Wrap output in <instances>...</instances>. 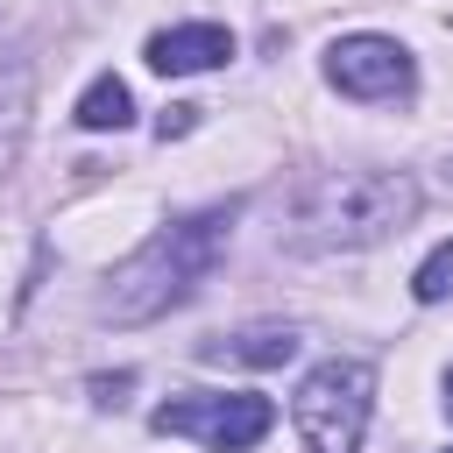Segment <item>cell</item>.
<instances>
[{"mask_svg": "<svg viewBox=\"0 0 453 453\" xmlns=\"http://www.w3.org/2000/svg\"><path fill=\"white\" fill-rule=\"evenodd\" d=\"M234 219H241V205H205V212H191V219L156 226L127 262H113V276H106V290H99V319H113V326H149V319L177 311L184 297H198V283L219 269V255H226V241H234Z\"/></svg>", "mask_w": 453, "mask_h": 453, "instance_id": "6da1fadb", "label": "cell"}, {"mask_svg": "<svg viewBox=\"0 0 453 453\" xmlns=\"http://www.w3.org/2000/svg\"><path fill=\"white\" fill-rule=\"evenodd\" d=\"M425 191L411 170H326L290 205V248L333 255V248H375L418 219Z\"/></svg>", "mask_w": 453, "mask_h": 453, "instance_id": "7a4b0ae2", "label": "cell"}, {"mask_svg": "<svg viewBox=\"0 0 453 453\" xmlns=\"http://www.w3.org/2000/svg\"><path fill=\"white\" fill-rule=\"evenodd\" d=\"M368 411H375V368L361 354H333L297 382L290 425H297L304 453H361Z\"/></svg>", "mask_w": 453, "mask_h": 453, "instance_id": "3957f363", "label": "cell"}, {"mask_svg": "<svg viewBox=\"0 0 453 453\" xmlns=\"http://www.w3.org/2000/svg\"><path fill=\"white\" fill-rule=\"evenodd\" d=\"M149 425L163 439H198L212 453H248L276 432V403L255 389H198V396H170L149 411Z\"/></svg>", "mask_w": 453, "mask_h": 453, "instance_id": "277c9868", "label": "cell"}, {"mask_svg": "<svg viewBox=\"0 0 453 453\" xmlns=\"http://www.w3.org/2000/svg\"><path fill=\"white\" fill-rule=\"evenodd\" d=\"M326 78L347 99H411L418 64H411V50L396 35H340L326 50Z\"/></svg>", "mask_w": 453, "mask_h": 453, "instance_id": "5b68a950", "label": "cell"}, {"mask_svg": "<svg viewBox=\"0 0 453 453\" xmlns=\"http://www.w3.org/2000/svg\"><path fill=\"white\" fill-rule=\"evenodd\" d=\"M142 57H149V71H163V78L219 71V64L234 57V28H219V21H177V28H156Z\"/></svg>", "mask_w": 453, "mask_h": 453, "instance_id": "8992f818", "label": "cell"}, {"mask_svg": "<svg viewBox=\"0 0 453 453\" xmlns=\"http://www.w3.org/2000/svg\"><path fill=\"white\" fill-rule=\"evenodd\" d=\"M28 106H35V71H28V57H21V50H0V170L21 156Z\"/></svg>", "mask_w": 453, "mask_h": 453, "instance_id": "52a82bcc", "label": "cell"}, {"mask_svg": "<svg viewBox=\"0 0 453 453\" xmlns=\"http://www.w3.org/2000/svg\"><path fill=\"white\" fill-rule=\"evenodd\" d=\"M198 354L205 361H241V368H283L297 354V333L290 326H241L234 340H205Z\"/></svg>", "mask_w": 453, "mask_h": 453, "instance_id": "ba28073f", "label": "cell"}, {"mask_svg": "<svg viewBox=\"0 0 453 453\" xmlns=\"http://www.w3.org/2000/svg\"><path fill=\"white\" fill-rule=\"evenodd\" d=\"M127 120H134V99H127V85H120L113 71H99V78L78 92V127H92V134H106V127H113V134H120Z\"/></svg>", "mask_w": 453, "mask_h": 453, "instance_id": "9c48e42d", "label": "cell"}, {"mask_svg": "<svg viewBox=\"0 0 453 453\" xmlns=\"http://www.w3.org/2000/svg\"><path fill=\"white\" fill-rule=\"evenodd\" d=\"M411 297H418V304H446V297H453V241H439V248L411 269Z\"/></svg>", "mask_w": 453, "mask_h": 453, "instance_id": "30bf717a", "label": "cell"}, {"mask_svg": "<svg viewBox=\"0 0 453 453\" xmlns=\"http://www.w3.org/2000/svg\"><path fill=\"white\" fill-rule=\"evenodd\" d=\"M198 113H205V106H163V113H156V134H163V142H177V134H191V127H198Z\"/></svg>", "mask_w": 453, "mask_h": 453, "instance_id": "8fae6325", "label": "cell"}, {"mask_svg": "<svg viewBox=\"0 0 453 453\" xmlns=\"http://www.w3.org/2000/svg\"><path fill=\"white\" fill-rule=\"evenodd\" d=\"M127 382H134V375H92V396H99V403H120Z\"/></svg>", "mask_w": 453, "mask_h": 453, "instance_id": "7c38bea8", "label": "cell"}, {"mask_svg": "<svg viewBox=\"0 0 453 453\" xmlns=\"http://www.w3.org/2000/svg\"><path fill=\"white\" fill-rule=\"evenodd\" d=\"M446 418H453V368H446Z\"/></svg>", "mask_w": 453, "mask_h": 453, "instance_id": "4fadbf2b", "label": "cell"}, {"mask_svg": "<svg viewBox=\"0 0 453 453\" xmlns=\"http://www.w3.org/2000/svg\"><path fill=\"white\" fill-rule=\"evenodd\" d=\"M446 453H453V446H446Z\"/></svg>", "mask_w": 453, "mask_h": 453, "instance_id": "5bb4252c", "label": "cell"}]
</instances>
